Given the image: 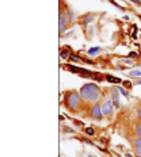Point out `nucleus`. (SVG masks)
<instances>
[{
  "label": "nucleus",
  "mask_w": 141,
  "mask_h": 157,
  "mask_svg": "<svg viewBox=\"0 0 141 157\" xmlns=\"http://www.w3.org/2000/svg\"><path fill=\"white\" fill-rule=\"evenodd\" d=\"M140 123H141V118H140Z\"/></svg>",
  "instance_id": "nucleus-30"
},
{
  "label": "nucleus",
  "mask_w": 141,
  "mask_h": 157,
  "mask_svg": "<svg viewBox=\"0 0 141 157\" xmlns=\"http://www.w3.org/2000/svg\"><path fill=\"white\" fill-rule=\"evenodd\" d=\"M92 19H94V15H92V14H87V15L83 16V26H84V29L90 25V22H92Z\"/></svg>",
  "instance_id": "nucleus-8"
},
{
  "label": "nucleus",
  "mask_w": 141,
  "mask_h": 157,
  "mask_svg": "<svg viewBox=\"0 0 141 157\" xmlns=\"http://www.w3.org/2000/svg\"><path fill=\"white\" fill-rule=\"evenodd\" d=\"M136 134L138 137H141V123H137L136 125Z\"/></svg>",
  "instance_id": "nucleus-16"
},
{
  "label": "nucleus",
  "mask_w": 141,
  "mask_h": 157,
  "mask_svg": "<svg viewBox=\"0 0 141 157\" xmlns=\"http://www.w3.org/2000/svg\"><path fill=\"white\" fill-rule=\"evenodd\" d=\"M64 68H67L68 71H71L72 73H82L83 68H79V67H75V65H64Z\"/></svg>",
  "instance_id": "nucleus-7"
},
{
  "label": "nucleus",
  "mask_w": 141,
  "mask_h": 157,
  "mask_svg": "<svg viewBox=\"0 0 141 157\" xmlns=\"http://www.w3.org/2000/svg\"><path fill=\"white\" fill-rule=\"evenodd\" d=\"M92 78L95 81H103V80H106V76H103L99 72H92Z\"/></svg>",
  "instance_id": "nucleus-9"
},
{
  "label": "nucleus",
  "mask_w": 141,
  "mask_h": 157,
  "mask_svg": "<svg viewBox=\"0 0 141 157\" xmlns=\"http://www.w3.org/2000/svg\"><path fill=\"white\" fill-rule=\"evenodd\" d=\"M80 103H82V96H80L76 91H71V92L67 94V98H65V106L68 107L69 110H72V111L79 110Z\"/></svg>",
  "instance_id": "nucleus-2"
},
{
  "label": "nucleus",
  "mask_w": 141,
  "mask_h": 157,
  "mask_svg": "<svg viewBox=\"0 0 141 157\" xmlns=\"http://www.w3.org/2000/svg\"><path fill=\"white\" fill-rule=\"evenodd\" d=\"M69 58H71L72 61H75V63H80V61H83V58H82V57H79L78 54H73V53H71Z\"/></svg>",
  "instance_id": "nucleus-13"
},
{
  "label": "nucleus",
  "mask_w": 141,
  "mask_h": 157,
  "mask_svg": "<svg viewBox=\"0 0 141 157\" xmlns=\"http://www.w3.org/2000/svg\"><path fill=\"white\" fill-rule=\"evenodd\" d=\"M124 87H126L128 89H130L132 88V83L129 81V80H126V81H124Z\"/></svg>",
  "instance_id": "nucleus-18"
},
{
  "label": "nucleus",
  "mask_w": 141,
  "mask_h": 157,
  "mask_svg": "<svg viewBox=\"0 0 141 157\" xmlns=\"http://www.w3.org/2000/svg\"><path fill=\"white\" fill-rule=\"evenodd\" d=\"M132 144H133L134 148H141V137L137 136L136 138H133V140H132Z\"/></svg>",
  "instance_id": "nucleus-12"
},
{
  "label": "nucleus",
  "mask_w": 141,
  "mask_h": 157,
  "mask_svg": "<svg viewBox=\"0 0 141 157\" xmlns=\"http://www.w3.org/2000/svg\"><path fill=\"white\" fill-rule=\"evenodd\" d=\"M106 80H107L109 83H113V84H118V83H121V78L114 77V76H111V75H106Z\"/></svg>",
  "instance_id": "nucleus-10"
},
{
  "label": "nucleus",
  "mask_w": 141,
  "mask_h": 157,
  "mask_svg": "<svg viewBox=\"0 0 141 157\" xmlns=\"http://www.w3.org/2000/svg\"><path fill=\"white\" fill-rule=\"evenodd\" d=\"M137 56H138V54H137L136 52H130L129 54H128V57H129V58H136Z\"/></svg>",
  "instance_id": "nucleus-19"
},
{
  "label": "nucleus",
  "mask_w": 141,
  "mask_h": 157,
  "mask_svg": "<svg viewBox=\"0 0 141 157\" xmlns=\"http://www.w3.org/2000/svg\"><path fill=\"white\" fill-rule=\"evenodd\" d=\"M129 75H130L132 77H134V76H141V71H132Z\"/></svg>",
  "instance_id": "nucleus-17"
},
{
  "label": "nucleus",
  "mask_w": 141,
  "mask_h": 157,
  "mask_svg": "<svg viewBox=\"0 0 141 157\" xmlns=\"http://www.w3.org/2000/svg\"><path fill=\"white\" fill-rule=\"evenodd\" d=\"M140 19H141V15H140Z\"/></svg>",
  "instance_id": "nucleus-31"
},
{
  "label": "nucleus",
  "mask_w": 141,
  "mask_h": 157,
  "mask_svg": "<svg viewBox=\"0 0 141 157\" xmlns=\"http://www.w3.org/2000/svg\"><path fill=\"white\" fill-rule=\"evenodd\" d=\"M84 63H87V64H90V65H92L94 64V61H91V60H83Z\"/></svg>",
  "instance_id": "nucleus-25"
},
{
  "label": "nucleus",
  "mask_w": 141,
  "mask_h": 157,
  "mask_svg": "<svg viewBox=\"0 0 141 157\" xmlns=\"http://www.w3.org/2000/svg\"><path fill=\"white\" fill-rule=\"evenodd\" d=\"M64 131H67V133H73L72 129H69V127H64Z\"/></svg>",
  "instance_id": "nucleus-23"
},
{
  "label": "nucleus",
  "mask_w": 141,
  "mask_h": 157,
  "mask_svg": "<svg viewBox=\"0 0 141 157\" xmlns=\"http://www.w3.org/2000/svg\"><path fill=\"white\" fill-rule=\"evenodd\" d=\"M71 53H72V52H69V49H63V50L60 52V56H61L63 60H67V58H69Z\"/></svg>",
  "instance_id": "nucleus-11"
},
{
  "label": "nucleus",
  "mask_w": 141,
  "mask_h": 157,
  "mask_svg": "<svg viewBox=\"0 0 141 157\" xmlns=\"http://www.w3.org/2000/svg\"><path fill=\"white\" fill-rule=\"evenodd\" d=\"M80 140H82V141H83V142H87V144H90V145H92V144H94V142H92V141H90L88 138H80Z\"/></svg>",
  "instance_id": "nucleus-21"
},
{
  "label": "nucleus",
  "mask_w": 141,
  "mask_h": 157,
  "mask_svg": "<svg viewBox=\"0 0 141 157\" xmlns=\"http://www.w3.org/2000/svg\"><path fill=\"white\" fill-rule=\"evenodd\" d=\"M137 116H138V118H141V108H138V110H137Z\"/></svg>",
  "instance_id": "nucleus-26"
},
{
  "label": "nucleus",
  "mask_w": 141,
  "mask_h": 157,
  "mask_svg": "<svg viewBox=\"0 0 141 157\" xmlns=\"http://www.w3.org/2000/svg\"><path fill=\"white\" fill-rule=\"evenodd\" d=\"M120 89L113 87V88H110V95H111V100H113V103H114V107L115 108H120Z\"/></svg>",
  "instance_id": "nucleus-5"
},
{
  "label": "nucleus",
  "mask_w": 141,
  "mask_h": 157,
  "mask_svg": "<svg viewBox=\"0 0 141 157\" xmlns=\"http://www.w3.org/2000/svg\"><path fill=\"white\" fill-rule=\"evenodd\" d=\"M75 122V125H78V126H83V122H80V120H73Z\"/></svg>",
  "instance_id": "nucleus-24"
},
{
  "label": "nucleus",
  "mask_w": 141,
  "mask_h": 157,
  "mask_svg": "<svg viewBox=\"0 0 141 157\" xmlns=\"http://www.w3.org/2000/svg\"><path fill=\"white\" fill-rule=\"evenodd\" d=\"M132 1H133V3H136V4H138V5H141V1H140V0H132Z\"/></svg>",
  "instance_id": "nucleus-27"
},
{
  "label": "nucleus",
  "mask_w": 141,
  "mask_h": 157,
  "mask_svg": "<svg viewBox=\"0 0 141 157\" xmlns=\"http://www.w3.org/2000/svg\"><path fill=\"white\" fill-rule=\"evenodd\" d=\"M68 21H67V16L64 12H60V16H58V31L60 33H64V30L67 29V25Z\"/></svg>",
  "instance_id": "nucleus-6"
},
{
  "label": "nucleus",
  "mask_w": 141,
  "mask_h": 157,
  "mask_svg": "<svg viewBox=\"0 0 141 157\" xmlns=\"http://www.w3.org/2000/svg\"><path fill=\"white\" fill-rule=\"evenodd\" d=\"M134 152L136 154H141V148H134Z\"/></svg>",
  "instance_id": "nucleus-22"
},
{
  "label": "nucleus",
  "mask_w": 141,
  "mask_h": 157,
  "mask_svg": "<svg viewBox=\"0 0 141 157\" xmlns=\"http://www.w3.org/2000/svg\"><path fill=\"white\" fill-rule=\"evenodd\" d=\"M90 116L92 118V119H102V116H103V114H102V106H100V103H95L92 107H91V110H90Z\"/></svg>",
  "instance_id": "nucleus-4"
},
{
  "label": "nucleus",
  "mask_w": 141,
  "mask_h": 157,
  "mask_svg": "<svg viewBox=\"0 0 141 157\" xmlns=\"http://www.w3.org/2000/svg\"><path fill=\"white\" fill-rule=\"evenodd\" d=\"M118 89H120V92H121V94H122V95H124V96H126V98H129V95H128V92H126V91H125V89H124V88H118Z\"/></svg>",
  "instance_id": "nucleus-20"
},
{
  "label": "nucleus",
  "mask_w": 141,
  "mask_h": 157,
  "mask_svg": "<svg viewBox=\"0 0 141 157\" xmlns=\"http://www.w3.org/2000/svg\"><path fill=\"white\" fill-rule=\"evenodd\" d=\"M102 114L103 116H110L111 115V112H113V100L111 99H105L102 103Z\"/></svg>",
  "instance_id": "nucleus-3"
},
{
  "label": "nucleus",
  "mask_w": 141,
  "mask_h": 157,
  "mask_svg": "<svg viewBox=\"0 0 141 157\" xmlns=\"http://www.w3.org/2000/svg\"><path fill=\"white\" fill-rule=\"evenodd\" d=\"M100 52V47H92V49H90L88 50V54L90 56H94V54H96V53Z\"/></svg>",
  "instance_id": "nucleus-15"
},
{
  "label": "nucleus",
  "mask_w": 141,
  "mask_h": 157,
  "mask_svg": "<svg viewBox=\"0 0 141 157\" xmlns=\"http://www.w3.org/2000/svg\"><path fill=\"white\" fill-rule=\"evenodd\" d=\"M80 96L82 99H84L86 102H98V99L100 98V89L96 84H92V83H87L84 84L83 87L80 88Z\"/></svg>",
  "instance_id": "nucleus-1"
},
{
  "label": "nucleus",
  "mask_w": 141,
  "mask_h": 157,
  "mask_svg": "<svg viewBox=\"0 0 141 157\" xmlns=\"http://www.w3.org/2000/svg\"><path fill=\"white\" fill-rule=\"evenodd\" d=\"M137 157H141V154H137Z\"/></svg>",
  "instance_id": "nucleus-29"
},
{
  "label": "nucleus",
  "mask_w": 141,
  "mask_h": 157,
  "mask_svg": "<svg viewBox=\"0 0 141 157\" xmlns=\"http://www.w3.org/2000/svg\"><path fill=\"white\" fill-rule=\"evenodd\" d=\"M84 133H86L87 136H90V137L95 136V130L92 129V127H86V129H84Z\"/></svg>",
  "instance_id": "nucleus-14"
},
{
  "label": "nucleus",
  "mask_w": 141,
  "mask_h": 157,
  "mask_svg": "<svg viewBox=\"0 0 141 157\" xmlns=\"http://www.w3.org/2000/svg\"><path fill=\"white\" fill-rule=\"evenodd\" d=\"M136 84H141V78H137V80H136Z\"/></svg>",
  "instance_id": "nucleus-28"
}]
</instances>
